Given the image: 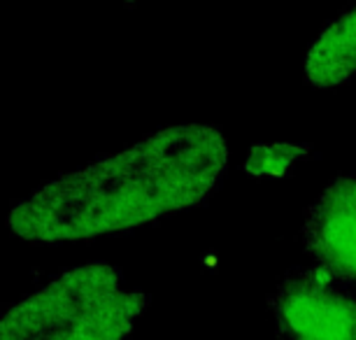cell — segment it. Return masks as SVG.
<instances>
[{"mask_svg":"<svg viewBox=\"0 0 356 340\" xmlns=\"http://www.w3.org/2000/svg\"><path fill=\"white\" fill-rule=\"evenodd\" d=\"M356 72V8L321 33L307 54L305 75L314 86H335Z\"/></svg>","mask_w":356,"mask_h":340,"instance_id":"cell-5","label":"cell"},{"mask_svg":"<svg viewBox=\"0 0 356 340\" xmlns=\"http://www.w3.org/2000/svg\"><path fill=\"white\" fill-rule=\"evenodd\" d=\"M147 308L110 264H82L0 315V340H126Z\"/></svg>","mask_w":356,"mask_h":340,"instance_id":"cell-2","label":"cell"},{"mask_svg":"<svg viewBox=\"0 0 356 340\" xmlns=\"http://www.w3.org/2000/svg\"><path fill=\"white\" fill-rule=\"evenodd\" d=\"M273 310L282 340H356V298L319 266L289 275Z\"/></svg>","mask_w":356,"mask_h":340,"instance_id":"cell-3","label":"cell"},{"mask_svg":"<svg viewBox=\"0 0 356 340\" xmlns=\"http://www.w3.org/2000/svg\"><path fill=\"white\" fill-rule=\"evenodd\" d=\"M307 252L335 280L356 282V177H338L307 212Z\"/></svg>","mask_w":356,"mask_h":340,"instance_id":"cell-4","label":"cell"},{"mask_svg":"<svg viewBox=\"0 0 356 340\" xmlns=\"http://www.w3.org/2000/svg\"><path fill=\"white\" fill-rule=\"evenodd\" d=\"M226 161L219 129L170 126L42 184L12 208L8 226L31 243H65L149 224L203 203Z\"/></svg>","mask_w":356,"mask_h":340,"instance_id":"cell-1","label":"cell"}]
</instances>
